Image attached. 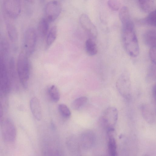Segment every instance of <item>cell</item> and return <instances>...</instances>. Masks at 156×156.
I'll return each instance as SVG.
<instances>
[{
    "mask_svg": "<svg viewBox=\"0 0 156 156\" xmlns=\"http://www.w3.org/2000/svg\"><path fill=\"white\" fill-rule=\"evenodd\" d=\"M122 38L123 46L128 54L136 57L139 53V47L131 19L121 22Z\"/></svg>",
    "mask_w": 156,
    "mask_h": 156,
    "instance_id": "6da1fadb",
    "label": "cell"
},
{
    "mask_svg": "<svg viewBox=\"0 0 156 156\" xmlns=\"http://www.w3.org/2000/svg\"><path fill=\"white\" fill-rule=\"evenodd\" d=\"M17 70L20 83L24 87H26L30 76V64L28 56L23 52L20 53L18 56Z\"/></svg>",
    "mask_w": 156,
    "mask_h": 156,
    "instance_id": "7a4b0ae2",
    "label": "cell"
},
{
    "mask_svg": "<svg viewBox=\"0 0 156 156\" xmlns=\"http://www.w3.org/2000/svg\"><path fill=\"white\" fill-rule=\"evenodd\" d=\"M118 117L117 109L113 106L109 107L106 108L101 115L99 120L101 126L107 130L113 128Z\"/></svg>",
    "mask_w": 156,
    "mask_h": 156,
    "instance_id": "3957f363",
    "label": "cell"
},
{
    "mask_svg": "<svg viewBox=\"0 0 156 156\" xmlns=\"http://www.w3.org/2000/svg\"><path fill=\"white\" fill-rule=\"evenodd\" d=\"M117 89L123 98L129 99L131 94V83L129 74L124 72L119 77L116 83Z\"/></svg>",
    "mask_w": 156,
    "mask_h": 156,
    "instance_id": "277c9868",
    "label": "cell"
},
{
    "mask_svg": "<svg viewBox=\"0 0 156 156\" xmlns=\"http://www.w3.org/2000/svg\"><path fill=\"white\" fill-rule=\"evenodd\" d=\"M37 34L33 27L28 28L25 31L23 39V47L25 54L28 57L34 51L37 42Z\"/></svg>",
    "mask_w": 156,
    "mask_h": 156,
    "instance_id": "5b68a950",
    "label": "cell"
},
{
    "mask_svg": "<svg viewBox=\"0 0 156 156\" xmlns=\"http://www.w3.org/2000/svg\"><path fill=\"white\" fill-rule=\"evenodd\" d=\"M1 131L3 138L5 141L12 142L14 141L16 135V128L11 120L6 119L2 122Z\"/></svg>",
    "mask_w": 156,
    "mask_h": 156,
    "instance_id": "8992f818",
    "label": "cell"
},
{
    "mask_svg": "<svg viewBox=\"0 0 156 156\" xmlns=\"http://www.w3.org/2000/svg\"><path fill=\"white\" fill-rule=\"evenodd\" d=\"M61 11V5L58 1H50L45 6V18L49 23L53 22L59 16Z\"/></svg>",
    "mask_w": 156,
    "mask_h": 156,
    "instance_id": "52a82bcc",
    "label": "cell"
},
{
    "mask_svg": "<svg viewBox=\"0 0 156 156\" xmlns=\"http://www.w3.org/2000/svg\"><path fill=\"white\" fill-rule=\"evenodd\" d=\"M0 88L5 93L9 90L10 83L4 58L0 52Z\"/></svg>",
    "mask_w": 156,
    "mask_h": 156,
    "instance_id": "ba28073f",
    "label": "cell"
},
{
    "mask_svg": "<svg viewBox=\"0 0 156 156\" xmlns=\"http://www.w3.org/2000/svg\"><path fill=\"white\" fill-rule=\"evenodd\" d=\"M80 22L83 29L89 37V38L94 40L97 38L98 35L97 28L87 15L82 14L80 18Z\"/></svg>",
    "mask_w": 156,
    "mask_h": 156,
    "instance_id": "9c48e42d",
    "label": "cell"
},
{
    "mask_svg": "<svg viewBox=\"0 0 156 156\" xmlns=\"http://www.w3.org/2000/svg\"><path fill=\"white\" fill-rule=\"evenodd\" d=\"M3 5L6 13L10 18L13 19L16 18L20 14L21 9L20 1H5Z\"/></svg>",
    "mask_w": 156,
    "mask_h": 156,
    "instance_id": "30bf717a",
    "label": "cell"
},
{
    "mask_svg": "<svg viewBox=\"0 0 156 156\" xmlns=\"http://www.w3.org/2000/svg\"><path fill=\"white\" fill-rule=\"evenodd\" d=\"M79 141L80 146L85 150H89L94 146L96 137L94 133L91 130L84 131L81 134Z\"/></svg>",
    "mask_w": 156,
    "mask_h": 156,
    "instance_id": "8fae6325",
    "label": "cell"
},
{
    "mask_svg": "<svg viewBox=\"0 0 156 156\" xmlns=\"http://www.w3.org/2000/svg\"><path fill=\"white\" fill-rule=\"evenodd\" d=\"M140 110L142 116L148 123L154 124L155 120V114L153 108L149 105L144 104L141 106Z\"/></svg>",
    "mask_w": 156,
    "mask_h": 156,
    "instance_id": "7c38bea8",
    "label": "cell"
},
{
    "mask_svg": "<svg viewBox=\"0 0 156 156\" xmlns=\"http://www.w3.org/2000/svg\"><path fill=\"white\" fill-rule=\"evenodd\" d=\"M66 142L68 149L73 156H80V146L79 140L75 136H69Z\"/></svg>",
    "mask_w": 156,
    "mask_h": 156,
    "instance_id": "4fadbf2b",
    "label": "cell"
},
{
    "mask_svg": "<svg viewBox=\"0 0 156 156\" xmlns=\"http://www.w3.org/2000/svg\"><path fill=\"white\" fill-rule=\"evenodd\" d=\"M30 106L31 111L35 118L40 121L42 117V110L38 99L36 97L32 98L30 101Z\"/></svg>",
    "mask_w": 156,
    "mask_h": 156,
    "instance_id": "5bb4252c",
    "label": "cell"
},
{
    "mask_svg": "<svg viewBox=\"0 0 156 156\" xmlns=\"http://www.w3.org/2000/svg\"><path fill=\"white\" fill-rule=\"evenodd\" d=\"M108 135H109L108 142V153L110 156H117V146L115 140L113 136L114 131L113 128L109 129L107 130Z\"/></svg>",
    "mask_w": 156,
    "mask_h": 156,
    "instance_id": "9a60e30c",
    "label": "cell"
},
{
    "mask_svg": "<svg viewBox=\"0 0 156 156\" xmlns=\"http://www.w3.org/2000/svg\"><path fill=\"white\" fill-rule=\"evenodd\" d=\"M144 40L145 44L150 48L155 47L156 31L153 29L147 30L144 34Z\"/></svg>",
    "mask_w": 156,
    "mask_h": 156,
    "instance_id": "2e32d148",
    "label": "cell"
},
{
    "mask_svg": "<svg viewBox=\"0 0 156 156\" xmlns=\"http://www.w3.org/2000/svg\"><path fill=\"white\" fill-rule=\"evenodd\" d=\"M49 22L45 17L42 18L39 21L38 30L39 35L42 37H44L49 31Z\"/></svg>",
    "mask_w": 156,
    "mask_h": 156,
    "instance_id": "e0dca14e",
    "label": "cell"
},
{
    "mask_svg": "<svg viewBox=\"0 0 156 156\" xmlns=\"http://www.w3.org/2000/svg\"><path fill=\"white\" fill-rule=\"evenodd\" d=\"M138 2L140 9L144 12L150 13L155 10L154 0H139Z\"/></svg>",
    "mask_w": 156,
    "mask_h": 156,
    "instance_id": "ac0fdd59",
    "label": "cell"
},
{
    "mask_svg": "<svg viewBox=\"0 0 156 156\" xmlns=\"http://www.w3.org/2000/svg\"><path fill=\"white\" fill-rule=\"evenodd\" d=\"M85 47L87 53L90 56L95 55L98 51L97 45L94 40L90 38L86 41Z\"/></svg>",
    "mask_w": 156,
    "mask_h": 156,
    "instance_id": "d6986e66",
    "label": "cell"
},
{
    "mask_svg": "<svg viewBox=\"0 0 156 156\" xmlns=\"http://www.w3.org/2000/svg\"><path fill=\"white\" fill-rule=\"evenodd\" d=\"M57 27L52 26L49 30L46 39V46L47 48H49L54 42L57 36Z\"/></svg>",
    "mask_w": 156,
    "mask_h": 156,
    "instance_id": "ffe728a7",
    "label": "cell"
},
{
    "mask_svg": "<svg viewBox=\"0 0 156 156\" xmlns=\"http://www.w3.org/2000/svg\"><path fill=\"white\" fill-rule=\"evenodd\" d=\"M8 34L10 40L13 42L16 41L18 37V34L16 28L12 23H8L7 25Z\"/></svg>",
    "mask_w": 156,
    "mask_h": 156,
    "instance_id": "44dd1931",
    "label": "cell"
},
{
    "mask_svg": "<svg viewBox=\"0 0 156 156\" xmlns=\"http://www.w3.org/2000/svg\"><path fill=\"white\" fill-rule=\"evenodd\" d=\"M48 93L51 100L55 102L58 101L60 95L58 89L55 85H52L48 89Z\"/></svg>",
    "mask_w": 156,
    "mask_h": 156,
    "instance_id": "7402d4cb",
    "label": "cell"
},
{
    "mask_svg": "<svg viewBox=\"0 0 156 156\" xmlns=\"http://www.w3.org/2000/svg\"><path fill=\"white\" fill-rule=\"evenodd\" d=\"M87 98L85 96H82L76 98L72 102L71 107L75 110H77L84 105L87 102Z\"/></svg>",
    "mask_w": 156,
    "mask_h": 156,
    "instance_id": "603a6c76",
    "label": "cell"
},
{
    "mask_svg": "<svg viewBox=\"0 0 156 156\" xmlns=\"http://www.w3.org/2000/svg\"><path fill=\"white\" fill-rule=\"evenodd\" d=\"M143 22L149 25L155 27L156 22V10L149 13L148 15L143 20Z\"/></svg>",
    "mask_w": 156,
    "mask_h": 156,
    "instance_id": "cb8c5ba5",
    "label": "cell"
},
{
    "mask_svg": "<svg viewBox=\"0 0 156 156\" xmlns=\"http://www.w3.org/2000/svg\"><path fill=\"white\" fill-rule=\"evenodd\" d=\"M156 79L155 64L152 63L149 66L146 76V80L148 82H152Z\"/></svg>",
    "mask_w": 156,
    "mask_h": 156,
    "instance_id": "d4e9b609",
    "label": "cell"
},
{
    "mask_svg": "<svg viewBox=\"0 0 156 156\" xmlns=\"http://www.w3.org/2000/svg\"><path fill=\"white\" fill-rule=\"evenodd\" d=\"M58 110L60 115L64 118H68L71 115V112L68 107L65 104H61L58 105Z\"/></svg>",
    "mask_w": 156,
    "mask_h": 156,
    "instance_id": "484cf974",
    "label": "cell"
},
{
    "mask_svg": "<svg viewBox=\"0 0 156 156\" xmlns=\"http://www.w3.org/2000/svg\"><path fill=\"white\" fill-rule=\"evenodd\" d=\"M108 5L109 8L113 11L118 10L120 6V3L117 0H109Z\"/></svg>",
    "mask_w": 156,
    "mask_h": 156,
    "instance_id": "4316f807",
    "label": "cell"
},
{
    "mask_svg": "<svg viewBox=\"0 0 156 156\" xmlns=\"http://www.w3.org/2000/svg\"><path fill=\"white\" fill-rule=\"evenodd\" d=\"M149 55L150 59L152 63L155 64L156 63V47H153L150 48Z\"/></svg>",
    "mask_w": 156,
    "mask_h": 156,
    "instance_id": "83f0119b",
    "label": "cell"
},
{
    "mask_svg": "<svg viewBox=\"0 0 156 156\" xmlns=\"http://www.w3.org/2000/svg\"><path fill=\"white\" fill-rule=\"evenodd\" d=\"M152 94L153 97L154 98L155 100V97H156V86L155 85H154L153 86L152 90Z\"/></svg>",
    "mask_w": 156,
    "mask_h": 156,
    "instance_id": "f1b7e54d",
    "label": "cell"
},
{
    "mask_svg": "<svg viewBox=\"0 0 156 156\" xmlns=\"http://www.w3.org/2000/svg\"><path fill=\"white\" fill-rule=\"evenodd\" d=\"M3 114V110L2 103L0 101V118H1Z\"/></svg>",
    "mask_w": 156,
    "mask_h": 156,
    "instance_id": "f546056e",
    "label": "cell"
},
{
    "mask_svg": "<svg viewBox=\"0 0 156 156\" xmlns=\"http://www.w3.org/2000/svg\"><path fill=\"white\" fill-rule=\"evenodd\" d=\"M143 156H148V155L147 154L144 155Z\"/></svg>",
    "mask_w": 156,
    "mask_h": 156,
    "instance_id": "4dcf8cb0",
    "label": "cell"
}]
</instances>
